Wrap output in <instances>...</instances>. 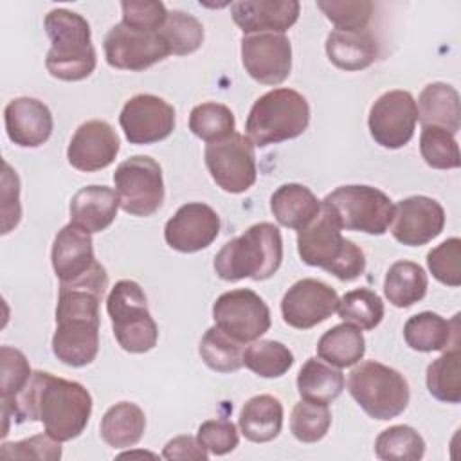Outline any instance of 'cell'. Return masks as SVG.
Returning <instances> with one entry per match:
<instances>
[{
  "mask_svg": "<svg viewBox=\"0 0 461 461\" xmlns=\"http://www.w3.org/2000/svg\"><path fill=\"white\" fill-rule=\"evenodd\" d=\"M198 351L205 366L216 373H232L243 366V344L216 324L203 333Z\"/></svg>",
  "mask_w": 461,
  "mask_h": 461,
  "instance_id": "cell-35",
  "label": "cell"
},
{
  "mask_svg": "<svg viewBox=\"0 0 461 461\" xmlns=\"http://www.w3.org/2000/svg\"><path fill=\"white\" fill-rule=\"evenodd\" d=\"M108 286V274L95 263L81 277L59 283L52 353L70 367L94 362L99 351V304Z\"/></svg>",
  "mask_w": 461,
  "mask_h": 461,
  "instance_id": "cell-2",
  "label": "cell"
},
{
  "mask_svg": "<svg viewBox=\"0 0 461 461\" xmlns=\"http://www.w3.org/2000/svg\"><path fill=\"white\" fill-rule=\"evenodd\" d=\"M339 317L360 330H375L384 319V303L369 288L346 292L337 304Z\"/></svg>",
  "mask_w": 461,
  "mask_h": 461,
  "instance_id": "cell-40",
  "label": "cell"
},
{
  "mask_svg": "<svg viewBox=\"0 0 461 461\" xmlns=\"http://www.w3.org/2000/svg\"><path fill=\"white\" fill-rule=\"evenodd\" d=\"M418 106L411 92L389 90L369 110L367 126L373 140L387 149L403 148L414 135Z\"/></svg>",
  "mask_w": 461,
  "mask_h": 461,
  "instance_id": "cell-13",
  "label": "cell"
},
{
  "mask_svg": "<svg viewBox=\"0 0 461 461\" xmlns=\"http://www.w3.org/2000/svg\"><path fill=\"white\" fill-rule=\"evenodd\" d=\"M429 279L425 270L412 261H396L389 267L384 281L385 299L396 308H409L427 294Z\"/></svg>",
  "mask_w": 461,
  "mask_h": 461,
  "instance_id": "cell-32",
  "label": "cell"
},
{
  "mask_svg": "<svg viewBox=\"0 0 461 461\" xmlns=\"http://www.w3.org/2000/svg\"><path fill=\"white\" fill-rule=\"evenodd\" d=\"M106 312L119 346L128 353H148L157 346L158 328L148 310V299L139 283L121 279L106 299Z\"/></svg>",
  "mask_w": 461,
  "mask_h": 461,
  "instance_id": "cell-8",
  "label": "cell"
},
{
  "mask_svg": "<svg viewBox=\"0 0 461 461\" xmlns=\"http://www.w3.org/2000/svg\"><path fill=\"white\" fill-rule=\"evenodd\" d=\"M2 459H43V461H56L61 457L59 441L45 434H36L22 441L4 443L0 447Z\"/></svg>",
  "mask_w": 461,
  "mask_h": 461,
  "instance_id": "cell-46",
  "label": "cell"
},
{
  "mask_svg": "<svg viewBox=\"0 0 461 461\" xmlns=\"http://www.w3.org/2000/svg\"><path fill=\"white\" fill-rule=\"evenodd\" d=\"M317 7L339 31L367 29L375 9L369 0H317Z\"/></svg>",
  "mask_w": 461,
  "mask_h": 461,
  "instance_id": "cell-43",
  "label": "cell"
},
{
  "mask_svg": "<svg viewBox=\"0 0 461 461\" xmlns=\"http://www.w3.org/2000/svg\"><path fill=\"white\" fill-rule=\"evenodd\" d=\"M121 209L131 216H151L164 202V178L160 164L148 155L122 160L113 173Z\"/></svg>",
  "mask_w": 461,
  "mask_h": 461,
  "instance_id": "cell-10",
  "label": "cell"
},
{
  "mask_svg": "<svg viewBox=\"0 0 461 461\" xmlns=\"http://www.w3.org/2000/svg\"><path fill=\"white\" fill-rule=\"evenodd\" d=\"M430 274L447 286L461 285V240L448 238L427 254Z\"/></svg>",
  "mask_w": 461,
  "mask_h": 461,
  "instance_id": "cell-44",
  "label": "cell"
},
{
  "mask_svg": "<svg viewBox=\"0 0 461 461\" xmlns=\"http://www.w3.org/2000/svg\"><path fill=\"white\" fill-rule=\"evenodd\" d=\"M297 252L303 263L319 267L340 281H355L366 270L362 249L342 236V227L322 203L315 220L297 230Z\"/></svg>",
  "mask_w": 461,
  "mask_h": 461,
  "instance_id": "cell-3",
  "label": "cell"
},
{
  "mask_svg": "<svg viewBox=\"0 0 461 461\" xmlns=\"http://www.w3.org/2000/svg\"><path fill=\"white\" fill-rule=\"evenodd\" d=\"M337 292L313 277L294 283L281 301L283 321L295 330H310L337 312Z\"/></svg>",
  "mask_w": 461,
  "mask_h": 461,
  "instance_id": "cell-18",
  "label": "cell"
},
{
  "mask_svg": "<svg viewBox=\"0 0 461 461\" xmlns=\"http://www.w3.org/2000/svg\"><path fill=\"white\" fill-rule=\"evenodd\" d=\"M420 153L427 166L434 169H456L461 164L454 133L439 126H423L420 135Z\"/></svg>",
  "mask_w": 461,
  "mask_h": 461,
  "instance_id": "cell-41",
  "label": "cell"
},
{
  "mask_svg": "<svg viewBox=\"0 0 461 461\" xmlns=\"http://www.w3.org/2000/svg\"><path fill=\"white\" fill-rule=\"evenodd\" d=\"M375 454L384 461H418L425 454V441L409 425H393L375 441Z\"/></svg>",
  "mask_w": 461,
  "mask_h": 461,
  "instance_id": "cell-39",
  "label": "cell"
},
{
  "mask_svg": "<svg viewBox=\"0 0 461 461\" xmlns=\"http://www.w3.org/2000/svg\"><path fill=\"white\" fill-rule=\"evenodd\" d=\"M301 5L295 0H240L230 4L234 23L243 34H285L299 18Z\"/></svg>",
  "mask_w": 461,
  "mask_h": 461,
  "instance_id": "cell-21",
  "label": "cell"
},
{
  "mask_svg": "<svg viewBox=\"0 0 461 461\" xmlns=\"http://www.w3.org/2000/svg\"><path fill=\"white\" fill-rule=\"evenodd\" d=\"M218 212L202 202H189L167 220L164 227L166 243L178 252L193 254L207 249L220 234Z\"/></svg>",
  "mask_w": 461,
  "mask_h": 461,
  "instance_id": "cell-19",
  "label": "cell"
},
{
  "mask_svg": "<svg viewBox=\"0 0 461 461\" xmlns=\"http://www.w3.org/2000/svg\"><path fill=\"white\" fill-rule=\"evenodd\" d=\"M240 430L252 443H267L279 436L283 405L272 394H258L245 402L240 412Z\"/></svg>",
  "mask_w": 461,
  "mask_h": 461,
  "instance_id": "cell-29",
  "label": "cell"
},
{
  "mask_svg": "<svg viewBox=\"0 0 461 461\" xmlns=\"http://www.w3.org/2000/svg\"><path fill=\"white\" fill-rule=\"evenodd\" d=\"M429 393L445 403L461 402V351L459 344H452L441 357L432 360L425 375Z\"/></svg>",
  "mask_w": 461,
  "mask_h": 461,
  "instance_id": "cell-34",
  "label": "cell"
},
{
  "mask_svg": "<svg viewBox=\"0 0 461 461\" xmlns=\"http://www.w3.org/2000/svg\"><path fill=\"white\" fill-rule=\"evenodd\" d=\"M366 353V339L360 328L342 322L328 331L317 342V355L321 360L335 367H349L362 360Z\"/></svg>",
  "mask_w": 461,
  "mask_h": 461,
  "instance_id": "cell-31",
  "label": "cell"
},
{
  "mask_svg": "<svg viewBox=\"0 0 461 461\" xmlns=\"http://www.w3.org/2000/svg\"><path fill=\"white\" fill-rule=\"evenodd\" d=\"M321 203L331 211L346 230L382 236L393 221L394 205L391 198L371 185H340L328 193Z\"/></svg>",
  "mask_w": 461,
  "mask_h": 461,
  "instance_id": "cell-9",
  "label": "cell"
},
{
  "mask_svg": "<svg viewBox=\"0 0 461 461\" xmlns=\"http://www.w3.org/2000/svg\"><path fill=\"white\" fill-rule=\"evenodd\" d=\"M122 23L146 32H158L167 18V9L162 2H121Z\"/></svg>",
  "mask_w": 461,
  "mask_h": 461,
  "instance_id": "cell-48",
  "label": "cell"
},
{
  "mask_svg": "<svg viewBox=\"0 0 461 461\" xmlns=\"http://www.w3.org/2000/svg\"><path fill=\"white\" fill-rule=\"evenodd\" d=\"M234 128L236 119L232 110L221 103H202L196 104L189 113V130L207 144L230 137Z\"/></svg>",
  "mask_w": 461,
  "mask_h": 461,
  "instance_id": "cell-36",
  "label": "cell"
},
{
  "mask_svg": "<svg viewBox=\"0 0 461 461\" xmlns=\"http://www.w3.org/2000/svg\"><path fill=\"white\" fill-rule=\"evenodd\" d=\"M50 261L59 283H68L86 274L97 263L90 234L74 223L65 225L54 238Z\"/></svg>",
  "mask_w": 461,
  "mask_h": 461,
  "instance_id": "cell-23",
  "label": "cell"
},
{
  "mask_svg": "<svg viewBox=\"0 0 461 461\" xmlns=\"http://www.w3.org/2000/svg\"><path fill=\"white\" fill-rule=\"evenodd\" d=\"M310 122V104L292 88H274L258 97L249 112L245 131L258 148L279 144L304 133Z\"/></svg>",
  "mask_w": 461,
  "mask_h": 461,
  "instance_id": "cell-6",
  "label": "cell"
},
{
  "mask_svg": "<svg viewBox=\"0 0 461 461\" xmlns=\"http://www.w3.org/2000/svg\"><path fill=\"white\" fill-rule=\"evenodd\" d=\"M243 366L261 378H279L294 366V353L277 340H254L243 349Z\"/></svg>",
  "mask_w": 461,
  "mask_h": 461,
  "instance_id": "cell-37",
  "label": "cell"
},
{
  "mask_svg": "<svg viewBox=\"0 0 461 461\" xmlns=\"http://www.w3.org/2000/svg\"><path fill=\"white\" fill-rule=\"evenodd\" d=\"M119 207V194L112 187H81L70 200V223L77 225L88 234L101 232L112 225Z\"/></svg>",
  "mask_w": 461,
  "mask_h": 461,
  "instance_id": "cell-24",
  "label": "cell"
},
{
  "mask_svg": "<svg viewBox=\"0 0 461 461\" xmlns=\"http://www.w3.org/2000/svg\"><path fill=\"white\" fill-rule=\"evenodd\" d=\"M164 459H193V461H205L209 457V452L205 447L200 445V441L193 436H176L169 439L162 452Z\"/></svg>",
  "mask_w": 461,
  "mask_h": 461,
  "instance_id": "cell-50",
  "label": "cell"
},
{
  "mask_svg": "<svg viewBox=\"0 0 461 461\" xmlns=\"http://www.w3.org/2000/svg\"><path fill=\"white\" fill-rule=\"evenodd\" d=\"M203 157L212 180L225 193L240 194L254 185L258 169L254 144L249 137L234 131L220 142L207 144Z\"/></svg>",
  "mask_w": 461,
  "mask_h": 461,
  "instance_id": "cell-11",
  "label": "cell"
},
{
  "mask_svg": "<svg viewBox=\"0 0 461 461\" xmlns=\"http://www.w3.org/2000/svg\"><path fill=\"white\" fill-rule=\"evenodd\" d=\"M146 429L144 411L133 402L112 405L101 418V438L113 448L133 447L140 441Z\"/></svg>",
  "mask_w": 461,
  "mask_h": 461,
  "instance_id": "cell-30",
  "label": "cell"
},
{
  "mask_svg": "<svg viewBox=\"0 0 461 461\" xmlns=\"http://www.w3.org/2000/svg\"><path fill=\"white\" fill-rule=\"evenodd\" d=\"M445 211L434 198L414 194L400 200L393 211L391 234L407 247H421L441 234Z\"/></svg>",
  "mask_w": 461,
  "mask_h": 461,
  "instance_id": "cell-17",
  "label": "cell"
},
{
  "mask_svg": "<svg viewBox=\"0 0 461 461\" xmlns=\"http://www.w3.org/2000/svg\"><path fill=\"white\" fill-rule=\"evenodd\" d=\"M241 63L261 85H279L292 70V45L285 34L259 32L241 38Z\"/></svg>",
  "mask_w": 461,
  "mask_h": 461,
  "instance_id": "cell-16",
  "label": "cell"
},
{
  "mask_svg": "<svg viewBox=\"0 0 461 461\" xmlns=\"http://www.w3.org/2000/svg\"><path fill=\"white\" fill-rule=\"evenodd\" d=\"M331 425V412L326 403L303 400L297 402L290 416V430L301 443L321 441Z\"/></svg>",
  "mask_w": 461,
  "mask_h": 461,
  "instance_id": "cell-42",
  "label": "cell"
},
{
  "mask_svg": "<svg viewBox=\"0 0 461 461\" xmlns=\"http://www.w3.org/2000/svg\"><path fill=\"white\" fill-rule=\"evenodd\" d=\"M348 393L367 416L380 421L400 416L411 400L405 376L376 360L360 362L351 369Z\"/></svg>",
  "mask_w": 461,
  "mask_h": 461,
  "instance_id": "cell-7",
  "label": "cell"
},
{
  "mask_svg": "<svg viewBox=\"0 0 461 461\" xmlns=\"http://www.w3.org/2000/svg\"><path fill=\"white\" fill-rule=\"evenodd\" d=\"M119 124L130 144H155L175 130V108L158 95L130 97L119 115Z\"/></svg>",
  "mask_w": 461,
  "mask_h": 461,
  "instance_id": "cell-15",
  "label": "cell"
},
{
  "mask_svg": "<svg viewBox=\"0 0 461 461\" xmlns=\"http://www.w3.org/2000/svg\"><path fill=\"white\" fill-rule=\"evenodd\" d=\"M270 211L277 223L301 230L321 211V200L303 184H283L270 196Z\"/></svg>",
  "mask_w": 461,
  "mask_h": 461,
  "instance_id": "cell-28",
  "label": "cell"
},
{
  "mask_svg": "<svg viewBox=\"0 0 461 461\" xmlns=\"http://www.w3.org/2000/svg\"><path fill=\"white\" fill-rule=\"evenodd\" d=\"M196 439L202 447H205L207 452L214 456H225L232 452L238 443L240 436L236 430V425L229 420H207L198 427Z\"/></svg>",
  "mask_w": 461,
  "mask_h": 461,
  "instance_id": "cell-47",
  "label": "cell"
},
{
  "mask_svg": "<svg viewBox=\"0 0 461 461\" xmlns=\"http://www.w3.org/2000/svg\"><path fill=\"white\" fill-rule=\"evenodd\" d=\"M457 317L459 315H456L452 321H447L434 312L416 313L407 319L403 326V339L414 351H443L450 342H459Z\"/></svg>",
  "mask_w": 461,
  "mask_h": 461,
  "instance_id": "cell-26",
  "label": "cell"
},
{
  "mask_svg": "<svg viewBox=\"0 0 461 461\" xmlns=\"http://www.w3.org/2000/svg\"><path fill=\"white\" fill-rule=\"evenodd\" d=\"M106 63L119 70L140 72L166 59L171 52L158 32H146L115 23L103 41Z\"/></svg>",
  "mask_w": 461,
  "mask_h": 461,
  "instance_id": "cell-14",
  "label": "cell"
},
{
  "mask_svg": "<svg viewBox=\"0 0 461 461\" xmlns=\"http://www.w3.org/2000/svg\"><path fill=\"white\" fill-rule=\"evenodd\" d=\"M283 261L281 230L268 221L250 225L241 236L227 241L214 256V272L223 281L272 277Z\"/></svg>",
  "mask_w": 461,
  "mask_h": 461,
  "instance_id": "cell-4",
  "label": "cell"
},
{
  "mask_svg": "<svg viewBox=\"0 0 461 461\" xmlns=\"http://www.w3.org/2000/svg\"><path fill=\"white\" fill-rule=\"evenodd\" d=\"M418 119L421 126H439L457 133L461 126L459 94L452 85L436 81L429 83L418 97Z\"/></svg>",
  "mask_w": 461,
  "mask_h": 461,
  "instance_id": "cell-27",
  "label": "cell"
},
{
  "mask_svg": "<svg viewBox=\"0 0 461 461\" xmlns=\"http://www.w3.org/2000/svg\"><path fill=\"white\" fill-rule=\"evenodd\" d=\"M328 59L342 70H364L378 58V41L369 29L339 31L333 29L326 38Z\"/></svg>",
  "mask_w": 461,
  "mask_h": 461,
  "instance_id": "cell-25",
  "label": "cell"
},
{
  "mask_svg": "<svg viewBox=\"0 0 461 461\" xmlns=\"http://www.w3.org/2000/svg\"><path fill=\"white\" fill-rule=\"evenodd\" d=\"M22 218L20 207V180L16 171L4 162L2 175V234H7L13 227L18 225Z\"/></svg>",
  "mask_w": 461,
  "mask_h": 461,
  "instance_id": "cell-49",
  "label": "cell"
},
{
  "mask_svg": "<svg viewBox=\"0 0 461 461\" xmlns=\"http://www.w3.org/2000/svg\"><path fill=\"white\" fill-rule=\"evenodd\" d=\"M344 389V375L317 360L308 358L297 375V391L303 400L315 403H331Z\"/></svg>",
  "mask_w": 461,
  "mask_h": 461,
  "instance_id": "cell-33",
  "label": "cell"
},
{
  "mask_svg": "<svg viewBox=\"0 0 461 461\" xmlns=\"http://www.w3.org/2000/svg\"><path fill=\"white\" fill-rule=\"evenodd\" d=\"M43 27L50 38V49L45 58L49 74L61 81L88 77L97 63L88 22L74 11L58 7L49 11Z\"/></svg>",
  "mask_w": 461,
  "mask_h": 461,
  "instance_id": "cell-5",
  "label": "cell"
},
{
  "mask_svg": "<svg viewBox=\"0 0 461 461\" xmlns=\"http://www.w3.org/2000/svg\"><path fill=\"white\" fill-rule=\"evenodd\" d=\"M0 360H2V376H0L2 402H11L27 385L32 371L25 355L20 349H14L11 346L0 348Z\"/></svg>",
  "mask_w": 461,
  "mask_h": 461,
  "instance_id": "cell-45",
  "label": "cell"
},
{
  "mask_svg": "<svg viewBox=\"0 0 461 461\" xmlns=\"http://www.w3.org/2000/svg\"><path fill=\"white\" fill-rule=\"evenodd\" d=\"M5 131L11 142L22 148H38L52 133V113L49 106L34 97H16L4 110Z\"/></svg>",
  "mask_w": 461,
  "mask_h": 461,
  "instance_id": "cell-22",
  "label": "cell"
},
{
  "mask_svg": "<svg viewBox=\"0 0 461 461\" xmlns=\"http://www.w3.org/2000/svg\"><path fill=\"white\" fill-rule=\"evenodd\" d=\"M90 414L92 396L79 382L34 371L14 400L2 402V438L7 434L9 418H16L18 423L40 421L56 441H70L86 429Z\"/></svg>",
  "mask_w": 461,
  "mask_h": 461,
  "instance_id": "cell-1",
  "label": "cell"
},
{
  "mask_svg": "<svg viewBox=\"0 0 461 461\" xmlns=\"http://www.w3.org/2000/svg\"><path fill=\"white\" fill-rule=\"evenodd\" d=\"M119 153V137L115 130L101 119L83 122L72 135L67 158L77 171H99L108 167Z\"/></svg>",
  "mask_w": 461,
  "mask_h": 461,
  "instance_id": "cell-20",
  "label": "cell"
},
{
  "mask_svg": "<svg viewBox=\"0 0 461 461\" xmlns=\"http://www.w3.org/2000/svg\"><path fill=\"white\" fill-rule=\"evenodd\" d=\"M158 34L166 41L171 54L187 56L198 50L203 43V25L193 14L173 9L167 11V18Z\"/></svg>",
  "mask_w": 461,
  "mask_h": 461,
  "instance_id": "cell-38",
  "label": "cell"
},
{
  "mask_svg": "<svg viewBox=\"0 0 461 461\" xmlns=\"http://www.w3.org/2000/svg\"><path fill=\"white\" fill-rule=\"evenodd\" d=\"M212 319L220 330L241 344L258 340L272 322L267 303L249 288L221 294L212 304Z\"/></svg>",
  "mask_w": 461,
  "mask_h": 461,
  "instance_id": "cell-12",
  "label": "cell"
}]
</instances>
